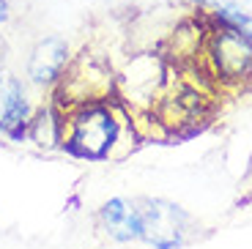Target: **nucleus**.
Instances as JSON below:
<instances>
[{"label": "nucleus", "mask_w": 252, "mask_h": 249, "mask_svg": "<svg viewBox=\"0 0 252 249\" xmlns=\"http://www.w3.org/2000/svg\"><path fill=\"white\" fill-rule=\"evenodd\" d=\"M206 55L220 80L236 82L252 74V41L230 28H208Z\"/></svg>", "instance_id": "nucleus-3"}, {"label": "nucleus", "mask_w": 252, "mask_h": 249, "mask_svg": "<svg viewBox=\"0 0 252 249\" xmlns=\"http://www.w3.org/2000/svg\"><path fill=\"white\" fill-rule=\"evenodd\" d=\"M80 208H82V197H80V194L66 197V206H63V211H66V214H74V211H80Z\"/></svg>", "instance_id": "nucleus-10"}, {"label": "nucleus", "mask_w": 252, "mask_h": 249, "mask_svg": "<svg viewBox=\"0 0 252 249\" xmlns=\"http://www.w3.org/2000/svg\"><path fill=\"white\" fill-rule=\"evenodd\" d=\"M96 230L113 244H143V214L137 200L110 197L96 208Z\"/></svg>", "instance_id": "nucleus-5"}, {"label": "nucleus", "mask_w": 252, "mask_h": 249, "mask_svg": "<svg viewBox=\"0 0 252 249\" xmlns=\"http://www.w3.org/2000/svg\"><path fill=\"white\" fill-rule=\"evenodd\" d=\"M143 214V244L151 249H184L189 233L195 227V217L184 206L164 197H137Z\"/></svg>", "instance_id": "nucleus-2"}, {"label": "nucleus", "mask_w": 252, "mask_h": 249, "mask_svg": "<svg viewBox=\"0 0 252 249\" xmlns=\"http://www.w3.org/2000/svg\"><path fill=\"white\" fill-rule=\"evenodd\" d=\"M36 107L28 93V85L19 77L3 74L0 80V134L8 143H28V129Z\"/></svg>", "instance_id": "nucleus-4"}, {"label": "nucleus", "mask_w": 252, "mask_h": 249, "mask_svg": "<svg viewBox=\"0 0 252 249\" xmlns=\"http://www.w3.org/2000/svg\"><path fill=\"white\" fill-rule=\"evenodd\" d=\"M3 74H6V71H3V66H0V80H3Z\"/></svg>", "instance_id": "nucleus-12"}, {"label": "nucleus", "mask_w": 252, "mask_h": 249, "mask_svg": "<svg viewBox=\"0 0 252 249\" xmlns=\"http://www.w3.org/2000/svg\"><path fill=\"white\" fill-rule=\"evenodd\" d=\"M184 3H189V6H197V8H203V11H206V8H211V3H214V0H184Z\"/></svg>", "instance_id": "nucleus-11"}, {"label": "nucleus", "mask_w": 252, "mask_h": 249, "mask_svg": "<svg viewBox=\"0 0 252 249\" xmlns=\"http://www.w3.org/2000/svg\"><path fill=\"white\" fill-rule=\"evenodd\" d=\"M203 19L208 22V28H230V31L241 33L244 38L252 41V11H247V6L239 3H222V6L206 8Z\"/></svg>", "instance_id": "nucleus-8"}, {"label": "nucleus", "mask_w": 252, "mask_h": 249, "mask_svg": "<svg viewBox=\"0 0 252 249\" xmlns=\"http://www.w3.org/2000/svg\"><path fill=\"white\" fill-rule=\"evenodd\" d=\"M11 22V0H0V28Z\"/></svg>", "instance_id": "nucleus-9"}, {"label": "nucleus", "mask_w": 252, "mask_h": 249, "mask_svg": "<svg viewBox=\"0 0 252 249\" xmlns=\"http://www.w3.org/2000/svg\"><path fill=\"white\" fill-rule=\"evenodd\" d=\"M71 63V47L61 36H44L38 38L36 47L31 50L28 58V80L36 88H55L63 80V71Z\"/></svg>", "instance_id": "nucleus-6"}, {"label": "nucleus", "mask_w": 252, "mask_h": 249, "mask_svg": "<svg viewBox=\"0 0 252 249\" xmlns=\"http://www.w3.org/2000/svg\"><path fill=\"white\" fill-rule=\"evenodd\" d=\"M126 129V115L118 104L107 99H91L71 104L66 110L63 143L58 151L80 162H110L121 145Z\"/></svg>", "instance_id": "nucleus-1"}, {"label": "nucleus", "mask_w": 252, "mask_h": 249, "mask_svg": "<svg viewBox=\"0 0 252 249\" xmlns=\"http://www.w3.org/2000/svg\"><path fill=\"white\" fill-rule=\"evenodd\" d=\"M63 124H66V107H58V101L36 107L28 129V143L41 151H55L63 143Z\"/></svg>", "instance_id": "nucleus-7"}]
</instances>
